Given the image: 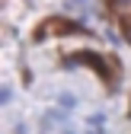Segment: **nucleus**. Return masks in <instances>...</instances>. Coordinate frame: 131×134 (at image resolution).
Instances as JSON below:
<instances>
[{
    "instance_id": "1",
    "label": "nucleus",
    "mask_w": 131,
    "mask_h": 134,
    "mask_svg": "<svg viewBox=\"0 0 131 134\" xmlns=\"http://www.w3.org/2000/svg\"><path fill=\"white\" fill-rule=\"evenodd\" d=\"M61 105H64V109H70V105H74V96L64 93V96H61Z\"/></svg>"
}]
</instances>
